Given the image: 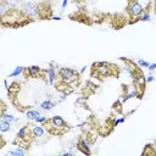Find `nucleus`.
I'll list each match as a JSON object with an SVG mask.
<instances>
[{
	"instance_id": "f257e3e1",
	"label": "nucleus",
	"mask_w": 156,
	"mask_h": 156,
	"mask_svg": "<svg viewBox=\"0 0 156 156\" xmlns=\"http://www.w3.org/2000/svg\"><path fill=\"white\" fill-rule=\"evenodd\" d=\"M44 126L46 127V130L50 134H63L68 129L66 122L60 116H55V117H52L50 119L48 118L44 122Z\"/></svg>"
},
{
	"instance_id": "f03ea898",
	"label": "nucleus",
	"mask_w": 156,
	"mask_h": 156,
	"mask_svg": "<svg viewBox=\"0 0 156 156\" xmlns=\"http://www.w3.org/2000/svg\"><path fill=\"white\" fill-rule=\"evenodd\" d=\"M57 77H60V78H57V79H60L61 82H63V83L71 85V84L78 82V79H79V73H78L77 71L72 69V68L62 67V68L58 69Z\"/></svg>"
},
{
	"instance_id": "7ed1b4c3",
	"label": "nucleus",
	"mask_w": 156,
	"mask_h": 156,
	"mask_svg": "<svg viewBox=\"0 0 156 156\" xmlns=\"http://www.w3.org/2000/svg\"><path fill=\"white\" fill-rule=\"evenodd\" d=\"M112 65L111 63H106V62H99V63H94L93 65V72L91 76H96L100 77L101 79L115 76V73L112 72L113 68H110Z\"/></svg>"
},
{
	"instance_id": "20e7f679",
	"label": "nucleus",
	"mask_w": 156,
	"mask_h": 156,
	"mask_svg": "<svg viewBox=\"0 0 156 156\" xmlns=\"http://www.w3.org/2000/svg\"><path fill=\"white\" fill-rule=\"evenodd\" d=\"M127 12H128L129 18L132 20L130 23H133L135 21H140V17L145 12V10L136 0H133V1H129V5L127 6Z\"/></svg>"
},
{
	"instance_id": "39448f33",
	"label": "nucleus",
	"mask_w": 156,
	"mask_h": 156,
	"mask_svg": "<svg viewBox=\"0 0 156 156\" xmlns=\"http://www.w3.org/2000/svg\"><path fill=\"white\" fill-rule=\"evenodd\" d=\"M22 10H23V12L26 13V16L28 18H35V17L39 16V7H38V5H35L33 2L24 4Z\"/></svg>"
},
{
	"instance_id": "423d86ee",
	"label": "nucleus",
	"mask_w": 156,
	"mask_h": 156,
	"mask_svg": "<svg viewBox=\"0 0 156 156\" xmlns=\"http://www.w3.org/2000/svg\"><path fill=\"white\" fill-rule=\"evenodd\" d=\"M40 72H41V68L39 67V66H30V67H27V68H24V76L27 77V78H37V77H39V74H40Z\"/></svg>"
},
{
	"instance_id": "0eeeda50",
	"label": "nucleus",
	"mask_w": 156,
	"mask_h": 156,
	"mask_svg": "<svg viewBox=\"0 0 156 156\" xmlns=\"http://www.w3.org/2000/svg\"><path fill=\"white\" fill-rule=\"evenodd\" d=\"M90 145H91V143H90V141H88L87 139H80V140H79V143H78V149H79L83 154L88 155V154H90V150H89Z\"/></svg>"
},
{
	"instance_id": "6e6552de",
	"label": "nucleus",
	"mask_w": 156,
	"mask_h": 156,
	"mask_svg": "<svg viewBox=\"0 0 156 156\" xmlns=\"http://www.w3.org/2000/svg\"><path fill=\"white\" fill-rule=\"evenodd\" d=\"M48 74H49V83H50V84H54L55 80L57 79V78H56L57 74H56V72H55V68H54V67H49Z\"/></svg>"
},
{
	"instance_id": "1a4fd4ad",
	"label": "nucleus",
	"mask_w": 156,
	"mask_h": 156,
	"mask_svg": "<svg viewBox=\"0 0 156 156\" xmlns=\"http://www.w3.org/2000/svg\"><path fill=\"white\" fill-rule=\"evenodd\" d=\"M32 133H33V136L34 138H40L44 135V128L40 127V126H37L32 129Z\"/></svg>"
},
{
	"instance_id": "9d476101",
	"label": "nucleus",
	"mask_w": 156,
	"mask_h": 156,
	"mask_svg": "<svg viewBox=\"0 0 156 156\" xmlns=\"http://www.w3.org/2000/svg\"><path fill=\"white\" fill-rule=\"evenodd\" d=\"M24 154H26V151L22 149V146H18L16 150L7 152V154H6V156H10V155H13V156H23Z\"/></svg>"
},
{
	"instance_id": "9b49d317",
	"label": "nucleus",
	"mask_w": 156,
	"mask_h": 156,
	"mask_svg": "<svg viewBox=\"0 0 156 156\" xmlns=\"http://www.w3.org/2000/svg\"><path fill=\"white\" fill-rule=\"evenodd\" d=\"M54 106H55V104H54L52 101H50V100H45V101H43V102L40 104V107H41L43 110H51Z\"/></svg>"
},
{
	"instance_id": "f8f14e48",
	"label": "nucleus",
	"mask_w": 156,
	"mask_h": 156,
	"mask_svg": "<svg viewBox=\"0 0 156 156\" xmlns=\"http://www.w3.org/2000/svg\"><path fill=\"white\" fill-rule=\"evenodd\" d=\"M26 115H27V118H28V119H34V121L40 116V113H39L38 111H35V110H29Z\"/></svg>"
},
{
	"instance_id": "ddd939ff",
	"label": "nucleus",
	"mask_w": 156,
	"mask_h": 156,
	"mask_svg": "<svg viewBox=\"0 0 156 156\" xmlns=\"http://www.w3.org/2000/svg\"><path fill=\"white\" fill-rule=\"evenodd\" d=\"M10 127H11V123H9L7 121L1 118V121H0V130L1 132H7V130H10Z\"/></svg>"
},
{
	"instance_id": "4468645a",
	"label": "nucleus",
	"mask_w": 156,
	"mask_h": 156,
	"mask_svg": "<svg viewBox=\"0 0 156 156\" xmlns=\"http://www.w3.org/2000/svg\"><path fill=\"white\" fill-rule=\"evenodd\" d=\"M1 118L2 119H5V121H7L9 123H13V122H16V118H15V116H12V115H9V113H1Z\"/></svg>"
},
{
	"instance_id": "2eb2a0df",
	"label": "nucleus",
	"mask_w": 156,
	"mask_h": 156,
	"mask_svg": "<svg viewBox=\"0 0 156 156\" xmlns=\"http://www.w3.org/2000/svg\"><path fill=\"white\" fill-rule=\"evenodd\" d=\"M145 154H147V155H155L154 154V146H152V144H149V145L145 146V149L143 151V155H145Z\"/></svg>"
},
{
	"instance_id": "dca6fc26",
	"label": "nucleus",
	"mask_w": 156,
	"mask_h": 156,
	"mask_svg": "<svg viewBox=\"0 0 156 156\" xmlns=\"http://www.w3.org/2000/svg\"><path fill=\"white\" fill-rule=\"evenodd\" d=\"M23 72H24V67L18 66V67H16V68H15V71L10 74V77H16V76H18V74H21V73H23Z\"/></svg>"
},
{
	"instance_id": "f3484780",
	"label": "nucleus",
	"mask_w": 156,
	"mask_h": 156,
	"mask_svg": "<svg viewBox=\"0 0 156 156\" xmlns=\"http://www.w3.org/2000/svg\"><path fill=\"white\" fill-rule=\"evenodd\" d=\"M138 65H139L140 67H149V66H150V63H149L147 61H144V60H139V61H138Z\"/></svg>"
},
{
	"instance_id": "a211bd4d",
	"label": "nucleus",
	"mask_w": 156,
	"mask_h": 156,
	"mask_svg": "<svg viewBox=\"0 0 156 156\" xmlns=\"http://www.w3.org/2000/svg\"><path fill=\"white\" fill-rule=\"evenodd\" d=\"M149 20H150V16H149V12H146V13L144 12V13H143V16L140 17V21H149Z\"/></svg>"
},
{
	"instance_id": "6ab92c4d",
	"label": "nucleus",
	"mask_w": 156,
	"mask_h": 156,
	"mask_svg": "<svg viewBox=\"0 0 156 156\" xmlns=\"http://www.w3.org/2000/svg\"><path fill=\"white\" fill-rule=\"evenodd\" d=\"M46 119H48L46 117H41V116H39V117L35 119V122H39V123H44Z\"/></svg>"
},
{
	"instance_id": "aec40b11",
	"label": "nucleus",
	"mask_w": 156,
	"mask_h": 156,
	"mask_svg": "<svg viewBox=\"0 0 156 156\" xmlns=\"http://www.w3.org/2000/svg\"><path fill=\"white\" fill-rule=\"evenodd\" d=\"M123 121H124V118H119V119H116V121L113 122V126H117L118 123H122Z\"/></svg>"
},
{
	"instance_id": "412c9836",
	"label": "nucleus",
	"mask_w": 156,
	"mask_h": 156,
	"mask_svg": "<svg viewBox=\"0 0 156 156\" xmlns=\"http://www.w3.org/2000/svg\"><path fill=\"white\" fill-rule=\"evenodd\" d=\"M147 68H149V71H154V69H156V63H152V65H150Z\"/></svg>"
},
{
	"instance_id": "4be33fe9",
	"label": "nucleus",
	"mask_w": 156,
	"mask_h": 156,
	"mask_svg": "<svg viewBox=\"0 0 156 156\" xmlns=\"http://www.w3.org/2000/svg\"><path fill=\"white\" fill-rule=\"evenodd\" d=\"M154 79H155V78H154L152 76H149V77H147V79H146V83H151Z\"/></svg>"
},
{
	"instance_id": "5701e85b",
	"label": "nucleus",
	"mask_w": 156,
	"mask_h": 156,
	"mask_svg": "<svg viewBox=\"0 0 156 156\" xmlns=\"http://www.w3.org/2000/svg\"><path fill=\"white\" fill-rule=\"evenodd\" d=\"M67 2H68V0H63V2H62V9H65V7L67 6Z\"/></svg>"
},
{
	"instance_id": "b1692460",
	"label": "nucleus",
	"mask_w": 156,
	"mask_h": 156,
	"mask_svg": "<svg viewBox=\"0 0 156 156\" xmlns=\"http://www.w3.org/2000/svg\"><path fill=\"white\" fill-rule=\"evenodd\" d=\"M154 12H155V15H156V0L154 1Z\"/></svg>"
},
{
	"instance_id": "393cba45",
	"label": "nucleus",
	"mask_w": 156,
	"mask_h": 156,
	"mask_svg": "<svg viewBox=\"0 0 156 156\" xmlns=\"http://www.w3.org/2000/svg\"><path fill=\"white\" fill-rule=\"evenodd\" d=\"M72 155V152H65L63 154V156H71Z\"/></svg>"
},
{
	"instance_id": "a878e982",
	"label": "nucleus",
	"mask_w": 156,
	"mask_h": 156,
	"mask_svg": "<svg viewBox=\"0 0 156 156\" xmlns=\"http://www.w3.org/2000/svg\"><path fill=\"white\" fill-rule=\"evenodd\" d=\"M54 20H56V21H58V20H61V17L58 16V17H54Z\"/></svg>"
},
{
	"instance_id": "bb28decb",
	"label": "nucleus",
	"mask_w": 156,
	"mask_h": 156,
	"mask_svg": "<svg viewBox=\"0 0 156 156\" xmlns=\"http://www.w3.org/2000/svg\"><path fill=\"white\" fill-rule=\"evenodd\" d=\"M141 1H145V2H151L152 0H141Z\"/></svg>"
},
{
	"instance_id": "cd10ccee",
	"label": "nucleus",
	"mask_w": 156,
	"mask_h": 156,
	"mask_svg": "<svg viewBox=\"0 0 156 156\" xmlns=\"http://www.w3.org/2000/svg\"><path fill=\"white\" fill-rule=\"evenodd\" d=\"M154 145H156V140H155V141H154Z\"/></svg>"
},
{
	"instance_id": "c85d7f7f",
	"label": "nucleus",
	"mask_w": 156,
	"mask_h": 156,
	"mask_svg": "<svg viewBox=\"0 0 156 156\" xmlns=\"http://www.w3.org/2000/svg\"><path fill=\"white\" fill-rule=\"evenodd\" d=\"M1 1H4V0H1Z\"/></svg>"
}]
</instances>
